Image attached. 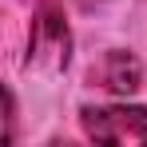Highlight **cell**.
<instances>
[{"label":"cell","instance_id":"cell-1","mask_svg":"<svg viewBox=\"0 0 147 147\" xmlns=\"http://www.w3.org/2000/svg\"><path fill=\"white\" fill-rule=\"evenodd\" d=\"M84 131L96 143H147V107H84Z\"/></svg>","mask_w":147,"mask_h":147},{"label":"cell","instance_id":"cell-2","mask_svg":"<svg viewBox=\"0 0 147 147\" xmlns=\"http://www.w3.org/2000/svg\"><path fill=\"white\" fill-rule=\"evenodd\" d=\"M28 52H32L28 64H40V60H52V68L68 64V28H64V20L56 12L36 16V24H32V48Z\"/></svg>","mask_w":147,"mask_h":147},{"label":"cell","instance_id":"cell-3","mask_svg":"<svg viewBox=\"0 0 147 147\" xmlns=\"http://www.w3.org/2000/svg\"><path fill=\"white\" fill-rule=\"evenodd\" d=\"M92 80H99V88H107V92L131 96V92L139 88V80H143V68H139V60L127 56V52H107L96 68H92Z\"/></svg>","mask_w":147,"mask_h":147}]
</instances>
